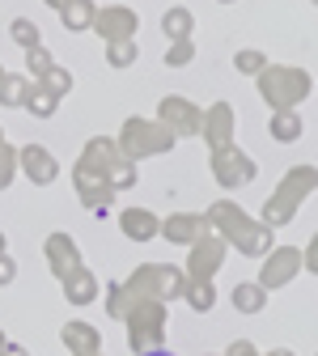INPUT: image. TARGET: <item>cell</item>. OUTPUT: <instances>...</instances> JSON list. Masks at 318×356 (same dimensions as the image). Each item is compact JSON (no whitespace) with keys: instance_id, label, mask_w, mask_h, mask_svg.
Here are the masks:
<instances>
[{"instance_id":"obj_1","label":"cell","mask_w":318,"mask_h":356,"mask_svg":"<svg viewBox=\"0 0 318 356\" xmlns=\"http://www.w3.org/2000/svg\"><path fill=\"white\" fill-rule=\"evenodd\" d=\"M145 356H174V352H145Z\"/></svg>"}]
</instances>
